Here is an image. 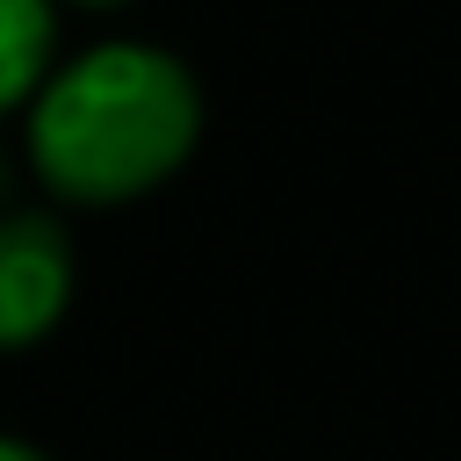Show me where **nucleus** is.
Segmentation results:
<instances>
[{
  "mask_svg": "<svg viewBox=\"0 0 461 461\" xmlns=\"http://www.w3.org/2000/svg\"><path fill=\"white\" fill-rule=\"evenodd\" d=\"M202 144V79L166 43H86L29 101V166L58 202L115 209L166 187Z\"/></svg>",
  "mask_w": 461,
  "mask_h": 461,
  "instance_id": "nucleus-1",
  "label": "nucleus"
},
{
  "mask_svg": "<svg viewBox=\"0 0 461 461\" xmlns=\"http://www.w3.org/2000/svg\"><path fill=\"white\" fill-rule=\"evenodd\" d=\"M72 281H79L72 230L50 209H7L0 216V353L43 346L72 310Z\"/></svg>",
  "mask_w": 461,
  "mask_h": 461,
  "instance_id": "nucleus-2",
  "label": "nucleus"
},
{
  "mask_svg": "<svg viewBox=\"0 0 461 461\" xmlns=\"http://www.w3.org/2000/svg\"><path fill=\"white\" fill-rule=\"evenodd\" d=\"M58 65V0H0V115L29 108Z\"/></svg>",
  "mask_w": 461,
  "mask_h": 461,
  "instance_id": "nucleus-3",
  "label": "nucleus"
},
{
  "mask_svg": "<svg viewBox=\"0 0 461 461\" xmlns=\"http://www.w3.org/2000/svg\"><path fill=\"white\" fill-rule=\"evenodd\" d=\"M0 461H50V454L29 447V439H14V432H0Z\"/></svg>",
  "mask_w": 461,
  "mask_h": 461,
  "instance_id": "nucleus-4",
  "label": "nucleus"
},
{
  "mask_svg": "<svg viewBox=\"0 0 461 461\" xmlns=\"http://www.w3.org/2000/svg\"><path fill=\"white\" fill-rule=\"evenodd\" d=\"M0 202H7V166H0ZM0 216H7V209H0Z\"/></svg>",
  "mask_w": 461,
  "mask_h": 461,
  "instance_id": "nucleus-5",
  "label": "nucleus"
},
{
  "mask_svg": "<svg viewBox=\"0 0 461 461\" xmlns=\"http://www.w3.org/2000/svg\"><path fill=\"white\" fill-rule=\"evenodd\" d=\"M79 7H122V0H79Z\"/></svg>",
  "mask_w": 461,
  "mask_h": 461,
  "instance_id": "nucleus-6",
  "label": "nucleus"
}]
</instances>
